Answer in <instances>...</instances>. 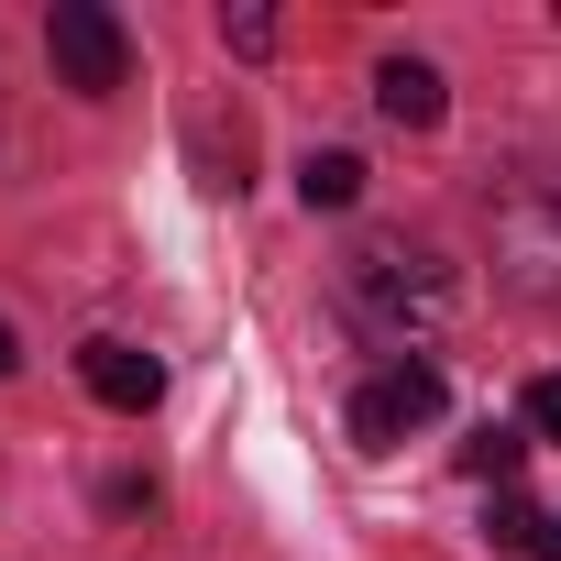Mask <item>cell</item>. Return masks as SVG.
<instances>
[{"instance_id": "7c38bea8", "label": "cell", "mask_w": 561, "mask_h": 561, "mask_svg": "<svg viewBox=\"0 0 561 561\" xmlns=\"http://www.w3.org/2000/svg\"><path fill=\"white\" fill-rule=\"evenodd\" d=\"M539 561H561V517H550V539H539Z\"/></svg>"}, {"instance_id": "277c9868", "label": "cell", "mask_w": 561, "mask_h": 561, "mask_svg": "<svg viewBox=\"0 0 561 561\" xmlns=\"http://www.w3.org/2000/svg\"><path fill=\"white\" fill-rule=\"evenodd\" d=\"M78 386H89L100 408L144 419V408L165 397V364H154V353H133V342H78Z\"/></svg>"}, {"instance_id": "ba28073f", "label": "cell", "mask_w": 561, "mask_h": 561, "mask_svg": "<svg viewBox=\"0 0 561 561\" xmlns=\"http://www.w3.org/2000/svg\"><path fill=\"white\" fill-rule=\"evenodd\" d=\"M484 539H495V550H528V561H539V539H550V517H539V506H528L517 484H495V506H484Z\"/></svg>"}, {"instance_id": "9c48e42d", "label": "cell", "mask_w": 561, "mask_h": 561, "mask_svg": "<svg viewBox=\"0 0 561 561\" xmlns=\"http://www.w3.org/2000/svg\"><path fill=\"white\" fill-rule=\"evenodd\" d=\"M220 45L231 56H275V12H220Z\"/></svg>"}, {"instance_id": "8992f818", "label": "cell", "mask_w": 561, "mask_h": 561, "mask_svg": "<svg viewBox=\"0 0 561 561\" xmlns=\"http://www.w3.org/2000/svg\"><path fill=\"white\" fill-rule=\"evenodd\" d=\"M298 198H309V209H353V198H364V154H342V144H320V154L298 165Z\"/></svg>"}, {"instance_id": "52a82bcc", "label": "cell", "mask_w": 561, "mask_h": 561, "mask_svg": "<svg viewBox=\"0 0 561 561\" xmlns=\"http://www.w3.org/2000/svg\"><path fill=\"white\" fill-rule=\"evenodd\" d=\"M517 462H528V430H506V419L462 430V473H473V484H517Z\"/></svg>"}, {"instance_id": "3957f363", "label": "cell", "mask_w": 561, "mask_h": 561, "mask_svg": "<svg viewBox=\"0 0 561 561\" xmlns=\"http://www.w3.org/2000/svg\"><path fill=\"white\" fill-rule=\"evenodd\" d=\"M440 397H451V386H440V364H430V353H408V364H386V375L353 397V440H364V451H397L408 430H430V419H440Z\"/></svg>"}, {"instance_id": "6da1fadb", "label": "cell", "mask_w": 561, "mask_h": 561, "mask_svg": "<svg viewBox=\"0 0 561 561\" xmlns=\"http://www.w3.org/2000/svg\"><path fill=\"white\" fill-rule=\"evenodd\" d=\"M342 309H353V331H375L397 364L451 320V264L430 253V242H364L353 264H342Z\"/></svg>"}, {"instance_id": "7a4b0ae2", "label": "cell", "mask_w": 561, "mask_h": 561, "mask_svg": "<svg viewBox=\"0 0 561 561\" xmlns=\"http://www.w3.org/2000/svg\"><path fill=\"white\" fill-rule=\"evenodd\" d=\"M45 56H56V78L78 100H111L133 78V34H122V12H100V0H56L45 12Z\"/></svg>"}, {"instance_id": "5b68a950", "label": "cell", "mask_w": 561, "mask_h": 561, "mask_svg": "<svg viewBox=\"0 0 561 561\" xmlns=\"http://www.w3.org/2000/svg\"><path fill=\"white\" fill-rule=\"evenodd\" d=\"M375 111H386L397 133H440L451 89H440V67H430V56H386V67H375Z\"/></svg>"}, {"instance_id": "30bf717a", "label": "cell", "mask_w": 561, "mask_h": 561, "mask_svg": "<svg viewBox=\"0 0 561 561\" xmlns=\"http://www.w3.org/2000/svg\"><path fill=\"white\" fill-rule=\"evenodd\" d=\"M528 430H539V440H561V375H539V386H528Z\"/></svg>"}, {"instance_id": "8fae6325", "label": "cell", "mask_w": 561, "mask_h": 561, "mask_svg": "<svg viewBox=\"0 0 561 561\" xmlns=\"http://www.w3.org/2000/svg\"><path fill=\"white\" fill-rule=\"evenodd\" d=\"M12 364H23V342H12V320H0V375H12Z\"/></svg>"}]
</instances>
